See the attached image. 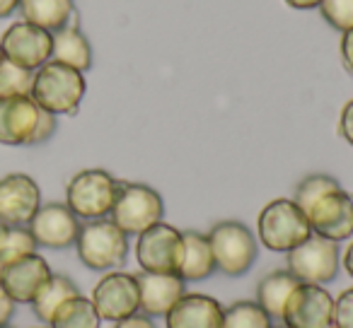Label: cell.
I'll list each match as a JSON object with an SVG mask.
<instances>
[{
    "label": "cell",
    "instance_id": "6da1fadb",
    "mask_svg": "<svg viewBox=\"0 0 353 328\" xmlns=\"http://www.w3.org/2000/svg\"><path fill=\"white\" fill-rule=\"evenodd\" d=\"M59 128V116L41 109L27 97L0 99V145L34 147L51 140Z\"/></svg>",
    "mask_w": 353,
    "mask_h": 328
},
{
    "label": "cell",
    "instance_id": "7a4b0ae2",
    "mask_svg": "<svg viewBox=\"0 0 353 328\" xmlns=\"http://www.w3.org/2000/svg\"><path fill=\"white\" fill-rule=\"evenodd\" d=\"M88 92L85 73L68 68L63 63L49 61L39 70H34L32 99L54 116H73Z\"/></svg>",
    "mask_w": 353,
    "mask_h": 328
},
{
    "label": "cell",
    "instance_id": "3957f363",
    "mask_svg": "<svg viewBox=\"0 0 353 328\" xmlns=\"http://www.w3.org/2000/svg\"><path fill=\"white\" fill-rule=\"evenodd\" d=\"M75 251L85 268L109 273L128 259V237L114 225L109 217L88 220L80 225V234L75 239Z\"/></svg>",
    "mask_w": 353,
    "mask_h": 328
},
{
    "label": "cell",
    "instance_id": "277c9868",
    "mask_svg": "<svg viewBox=\"0 0 353 328\" xmlns=\"http://www.w3.org/2000/svg\"><path fill=\"white\" fill-rule=\"evenodd\" d=\"M256 234L261 246L276 254H288L298 244H303L312 230L293 198H276L261 208L256 217Z\"/></svg>",
    "mask_w": 353,
    "mask_h": 328
},
{
    "label": "cell",
    "instance_id": "5b68a950",
    "mask_svg": "<svg viewBox=\"0 0 353 328\" xmlns=\"http://www.w3.org/2000/svg\"><path fill=\"white\" fill-rule=\"evenodd\" d=\"M213 259H216V270H221L228 278H240L250 273L252 265L259 256V244L256 237L245 222L223 220L216 222L208 232Z\"/></svg>",
    "mask_w": 353,
    "mask_h": 328
},
{
    "label": "cell",
    "instance_id": "8992f818",
    "mask_svg": "<svg viewBox=\"0 0 353 328\" xmlns=\"http://www.w3.org/2000/svg\"><path fill=\"white\" fill-rule=\"evenodd\" d=\"M119 179L107 169H83L65 184V206L83 222L109 217L119 193Z\"/></svg>",
    "mask_w": 353,
    "mask_h": 328
},
{
    "label": "cell",
    "instance_id": "52a82bcc",
    "mask_svg": "<svg viewBox=\"0 0 353 328\" xmlns=\"http://www.w3.org/2000/svg\"><path fill=\"white\" fill-rule=\"evenodd\" d=\"M165 215V201L148 184L121 182L109 220L119 227L126 237H138L148 227L162 222Z\"/></svg>",
    "mask_w": 353,
    "mask_h": 328
},
{
    "label": "cell",
    "instance_id": "ba28073f",
    "mask_svg": "<svg viewBox=\"0 0 353 328\" xmlns=\"http://www.w3.org/2000/svg\"><path fill=\"white\" fill-rule=\"evenodd\" d=\"M285 265L300 283L329 285L332 280H336L341 268V251L336 241L324 239L312 232L303 244L285 254Z\"/></svg>",
    "mask_w": 353,
    "mask_h": 328
},
{
    "label": "cell",
    "instance_id": "9c48e42d",
    "mask_svg": "<svg viewBox=\"0 0 353 328\" xmlns=\"http://www.w3.org/2000/svg\"><path fill=\"white\" fill-rule=\"evenodd\" d=\"M303 212L310 222V230L324 239L339 244L353 237V196L343 191L341 184L317 196L303 208Z\"/></svg>",
    "mask_w": 353,
    "mask_h": 328
},
{
    "label": "cell",
    "instance_id": "30bf717a",
    "mask_svg": "<svg viewBox=\"0 0 353 328\" xmlns=\"http://www.w3.org/2000/svg\"><path fill=\"white\" fill-rule=\"evenodd\" d=\"M182 232L167 222H157L138 234L136 259L141 270H148V273H176L179 261H182Z\"/></svg>",
    "mask_w": 353,
    "mask_h": 328
},
{
    "label": "cell",
    "instance_id": "8fae6325",
    "mask_svg": "<svg viewBox=\"0 0 353 328\" xmlns=\"http://www.w3.org/2000/svg\"><path fill=\"white\" fill-rule=\"evenodd\" d=\"M94 309H97L102 321L119 323L123 318L141 311V299H138V283L136 273H123V270H109L94 285L92 294Z\"/></svg>",
    "mask_w": 353,
    "mask_h": 328
},
{
    "label": "cell",
    "instance_id": "7c38bea8",
    "mask_svg": "<svg viewBox=\"0 0 353 328\" xmlns=\"http://www.w3.org/2000/svg\"><path fill=\"white\" fill-rule=\"evenodd\" d=\"M0 49L10 63L20 65L27 70H39L44 63L51 61V49H54V34L30 22H12L3 36H0Z\"/></svg>",
    "mask_w": 353,
    "mask_h": 328
},
{
    "label": "cell",
    "instance_id": "4fadbf2b",
    "mask_svg": "<svg viewBox=\"0 0 353 328\" xmlns=\"http://www.w3.org/2000/svg\"><path fill=\"white\" fill-rule=\"evenodd\" d=\"M80 220L65 203H41L37 215L30 220V232L34 237L37 246L51 251H63L75 246L80 234Z\"/></svg>",
    "mask_w": 353,
    "mask_h": 328
},
{
    "label": "cell",
    "instance_id": "5bb4252c",
    "mask_svg": "<svg viewBox=\"0 0 353 328\" xmlns=\"http://www.w3.org/2000/svg\"><path fill=\"white\" fill-rule=\"evenodd\" d=\"M281 323L288 328H329L334 323V297L324 285H305L290 294Z\"/></svg>",
    "mask_w": 353,
    "mask_h": 328
},
{
    "label": "cell",
    "instance_id": "9a60e30c",
    "mask_svg": "<svg viewBox=\"0 0 353 328\" xmlns=\"http://www.w3.org/2000/svg\"><path fill=\"white\" fill-rule=\"evenodd\" d=\"M41 208V188L30 174H6L0 179V222L27 227Z\"/></svg>",
    "mask_w": 353,
    "mask_h": 328
},
{
    "label": "cell",
    "instance_id": "2e32d148",
    "mask_svg": "<svg viewBox=\"0 0 353 328\" xmlns=\"http://www.w3.org/2000/svg\"><path fill=\"white\" fill-rule=\"evenodd\" d=\"M51 275H54V270H51L49 261L34 251V254L0 268V287L6 289L17 304H32V299L37 297V292L44 287Z\"/></svg>",
    "mask_w": 353,
    "mask_h": 328
},
{
    "label": "cell",
    "instance_id": "e0dca14e",
    "mask_svg": "<svg viewBox=\"0 0 353 328\" xmlns=\"http://www.w3.org/2000/svg\"><path fill=\"white\" fill-rule=\"evenodd\" d=\"M141 311L150 318H165L167 311L187 294V283L176 273H136Z\"/></svg>",
    "mask_w": 353,
    "mask_h": 328
},
{
    "label": "cell",
    "instance_id": "ac0fdd59",
    "mask_svg": "<svg viewBox=\"0 0 353 328\" xmlns=\"http://www.w3.org/2000/svg\"><path fill=\"white\" fill-rule=\"evenodd\" d=\"M223 309L211 294L187 292L167 311L165 328H223Z\"/></svg>",
    "mask_w": 353,
    "mask_h": 328
},
{
    "label": "cell",
    "instance_id": "d6986e66",
    "mask_svg": "<svg viewBox=\"0 0 353 328\" xmlns=\"http://www.w3.org/2000/svg\"><path fill=\"white\" fill-rule=\"evenodd\" d=\"M184 237V249H182V261H179V268L176 275L184 280V283H201L208 280L216 273V259H213V249L208 234H201L196 230L182 232Z\"/></svg>",
    "mask_w": 353,
    "mask_h": 328
},
{
    "label": "cell",
    "instance_id": "ffe728a7",
    "mask_svg": "<svg viewBox=\"0 0 353 328\" xmlns=\"http://www.w3.org/2000/svg\"><path fill=\"white\" fill-rule=\"evenodd\" d=\"M17 10L25 22L41 27L51 34L78 20L75 0H20Z\"/></svg>",
    "mask_w": 353,
    "mask_h": 328
},
{
    "label": "cell",
    "instance_id": "44dd1931",
    "mask_svg": "<svg viewBox=\"0 0 353 328\" xmlns=\"http://www.w3.org/2000/svg\"><path fill=\"white\" fill-rule=\"evenodd\" d=\"M51 61L68 65V68H75L80 73H88L92 68V46H90L88 36L80 32L78 22L54 32Z\"/></svg>",
    "mask_w": 353,
    "mask_h": 328
},
{
    "label": "cell",
    "instance_id": "7402d4cb",
    "mask_svg": "<svg viewBox=\"0 0 353 328\" xmlns=\"http://www.w3.org/2000/svg\"><path fill=\"white\" fill-rule=\"evenodd\" d=\"M298 287H300V280L295 278L288 268L271 270V273L264 275V278L259 280V285H256V304L269 314L271 321L281 323L285 304H288L290 294Z\"/></svg>",
    "mask_w": 353,
    "mask_h": 328
},
{
    "label": "cell",
    "instance_id": "603a6c76",
    "mask_svg": "<svg viewBox=\"0 0 353 328\" xmlns=\"http://www.w3.org/2000/svg\"><path fill=\"white\" fill-rule=\"evenodd\" d=\"M78 294H80V289H78V285H75V280H70L68 275L54 273L49 280H46L44 287L37 292V297L32 299L30 307H32V311H34V316L39 318L41 323L49 326L56 309H59L63 302H68V299L78 297Z\"/></svg>",
    "mask_w": 353,
    "mask_h": 328
},
{
    "label": "cell",
    "instance_id": "cb8c5ba5",
    "mask_svg": "<svg viewBox=\"0 0 353 328\" xmlns=\"http://www.w3.org/2000/svg\"><path fill=\"white\" fill-rule=\"evenodd\" d=\"M99 323H102V318H99L92 299L78 294V297L68 299V302H63L56 309L49 326L51 328H99Z\"/></svg>",
    "mask_w": 353,
    "mask_h": 328
},
{
    "label": "cell",
    "instance_id": "d4e9b609",
    "mask_svg": "<svg viewBox=\"0 0 353 328\" xmlns=\"http://www.w3.org/2000/svg\"><path fill=\"white\" fill-rule=\"evenodd\" d=\"M223 328H274V321L256 299H240L223 309Z\"/></svg>",
    "mask_w": 353,
    "mask_h": 328
},
{
    "label": "cell",
    "instance_id": "484cf974",
    "mask_svg": "<svg viewBox=\"0 0 353 328\" xmlns=\"http://www.w3.org/2000/svg\"><path fill=\"white\" fill-rule=\"evenodd\" d=\"M32 83H34L32 70L20 68L8 58L0 61V99L27 97L32 94Z\"/></svg>",
    "mask_w": 353,
    "mask_h": 328
},
{
    "label": "cell",
    "instance_id": "4316f807",
    "mask_svg": "<svg viewBox=\"0 0 353 328\" xmlns=\"http://www.w3.org/2000/svg\"><path fill=\"white\" fill-rule=\"evenodd\" d=\"M37 249H39V246H37L30 227H12L10 225L8 227L6 239H3V244H0V268L12 263V261H17V259H25V256L34 254Z\"/></svg>",
    "mask_w": 353,
    "mask_h": 328
},
{
    "label": "cell",
    "instance_id": "83f0119b",
    "mask_svg": "<svg viewBox=\"0 0 353 328\" xmlns=\"http://www.w3.org/2000/svg\"><path fill=\"white\" fill-rule=\"evenodd\" d=\"M334 186H339V182L334 177H329V174H310V177H305L303 182L295 186L293 201L298 203V208L303 210L314 198L322 196L324 191H329V188H334Z\"/></svg>",
    "mask_w": 353,
    "mask_h": 328
},
{
    "label": "cell",
    "instance_id": "f1b7e54d",
    "mask_svg": "<svg viewBox=\"0 0 353 328\" xmlns=\"http://www.w3.org/2000/svg\"><path fill=\"white\" fill-rule=\"evenodd\" d=\"M319 12H322L324 22L341 34L353 30V0H322Z\"/></svg>",
    "mask_w": 353,
    "mask_h": 328
},
{
    "label": "cell",
    "instance_id": "f546056e",
    "mask_svg": "<svg viewBox=\"0 0 353 328\" xmlns=\"http://www.w3.org/2000/svg\"><path fill=\"white\" fill-rule=\"evenodd\" d=\"M334 323L339 328H353V287H346L334 299Z\"/></svg>",
    "mask_w": 353,
    "mask_h": 328
},
{
    "label": "cell",
    "instance_id": "4dcf8cb0",
    "mask_svg": "<svg viewBox=\"0 0 353 328\" xmlns=\"http://www.w3.org/2000/svg\"><path fill=\"white\" fill-rule=\"evenodd\" d=\"M339 133L341 138L353 147V99H348L341 109V116H339Z\"/></svg>",
    "mask_w": 353,
    "mask_h": 328
},
{
    "label": "cell",
    "instance_id": "1f68e13d",
    "mask_svg": "<svg viewBox=\"0 0 353 328\" xmlns=\"http://www.w3.org/2000/svg\"><path fill=\"white\" fill-rule=\"evenodd\" d=\"M15 311H17V302L6 292V289L0 287V326H10Z\"/></svg>",
    "mask_w": 353,
    "mask_h": 328
},
{
    "label": "cell",
    "instance_id": "d6a6232c",
    "mask_svg": "<svg viewBox=\"0 0 353 328\" xmlns=\"http://www.w3.org/2000/svg\"><path fill=\"white\" fill-rule=\"evenodd\" d=\"M114 328H157V326H155V321H152L150 316H145L143 311H136L133 316L119 321Z\"/></svg>",
    "mask_w": 353,
    "mask_h": 328
},
{
    "label": "cell",
    "instance_id": "836d02e7",
    "mask_svg": "<svg viewBox=\"0 0 353 328\" xmlns=\"http://www.w3.org/2000/svg\"><path fill=\"white\" fill-rule=\"evenodd\" d=\"M341 61H343V68L353 75V30L343 32L341 36Z\"/></svg>",
    "mask_w": 353,
    "mask_h": 328
},
{
    "label": "cell",
    "instance_id": "e575fe53",
    "mask_svg": "<svg viewBox=\"0 0 353 328\" xmlns=\"http://www.w3.org/2000/svg\"><path fill=\"white\" fill-rule=\"evenodd\" d=\"M288 8H295V10H312V8H319L322 0H283Z\"/></svg>",
    "mask_w": 353,
    "mask_h": 328
},
{
    "label": "cell",
    "instance_id": "d590c367",
    "mask_svg": "<svg viewBox=\"0 0 353 328\" xmlns=\"http://www.w3.org/2000/svg\"><path fill=\"white\" fill-rule=\"evenodd\" d=\"M20 0H0V20H8L17 10Z\"/></svg>",
    "mask_w": 353,
    "mask_h": 328
},
{
    "label": "cell",
    "instance_id": "8d00e7d4",
    "mask_svg": "<svg viewBox=\"0 0 353 328\" xmlns=\"http://www.w3.org/2000/svg\"><path fill=\"white\" fill-rule=\"evenodd\" d=\"M341 265L346 268V273L353 278V241L348 244V249H346V254H343V261H341Z\"/></svg>",
    "mask_w": 353,
    "mask_h": 328
},
{
    "label": "cell",
    "instance_id": "74e56055",
    "mask_svg": "<svg viewBox=\"0 0 353 328\" xmlns=\"http://www.w3.org/2000/svg\"><path fill=\"white\" fill-rule=\"evenodd\" d=\"M8 227H10V225H6V222H0V244H3V239H6Z\"/></svg>",
    "mask_w": 353,
    "mask_h": 328
},
{
    "label": "cell",
    "instance_id": "f35d334b",
    "mask_svg": "<svg viewBox=\"0 0 353 328\" xmlns=\"http://www.w3.org/2000/svg\"><path fill=\"white\" fill-rule=\"evenodd\" d=\"M274 328H288V326H283V323H279V326H274Z\"/></svg>",
    "mask_w": 353,
    "mask_h": 328
},
{
    "label": "cell",
    "instance_id": "ab89813d",
    "mask_svg": "<svg viewBox=\"0 0 353 328\" xmlns=\"http://www.w3.org/2000/svg\"><path fill=\"white\" fill-rule=\"evenodd\" d=\"M3 58H6V56H3V49H0V61H3Z\"/></svg>",
    "mask_w": 353,
    "mask_h": 328
},
{
    "label": "cell",
    "instance_id": "60d3db41",
    "mask_svg": "<svg viewBox=\"0 0 353 328\" xmlns=\"http://www.w3.org/2000/svg\"><path fill=\"white\" fill-rule=\"evenodd\" d=\"M34 328H51V326H34Z\"/></svg>",
    "mask_w": 353,
    "mask_h": 328
},
{
    "label": "cell",
    "instance_id": "b9f144b4",
    "mask_svg": "<svg viewBox=\"0 0 353 328\" xmlns=\"http://www.w3.org/2000/svg\"><path fill=\"white\" fill-rule=\"evenodd\" d=\"M329 328H339V326H336V323H332V326H329Z\"/></svg>",
    "mask_w": 353,
    "mask_h": 328
},
{
    "label": "cell",
    "instance_id": "7bdbcfd3",
    "mask_svg": "<svg viewBox=\"0 0 353 328\" xmlns=\"http://www.w3.org/2000/svg\"><path fill=\"white\" fill-rule=\"evenodd\" d=\"M0 328H12V326H0Z\"/></svg>",
    "mask_w": 353,
    "mask_h": 328
}]
</instances>
